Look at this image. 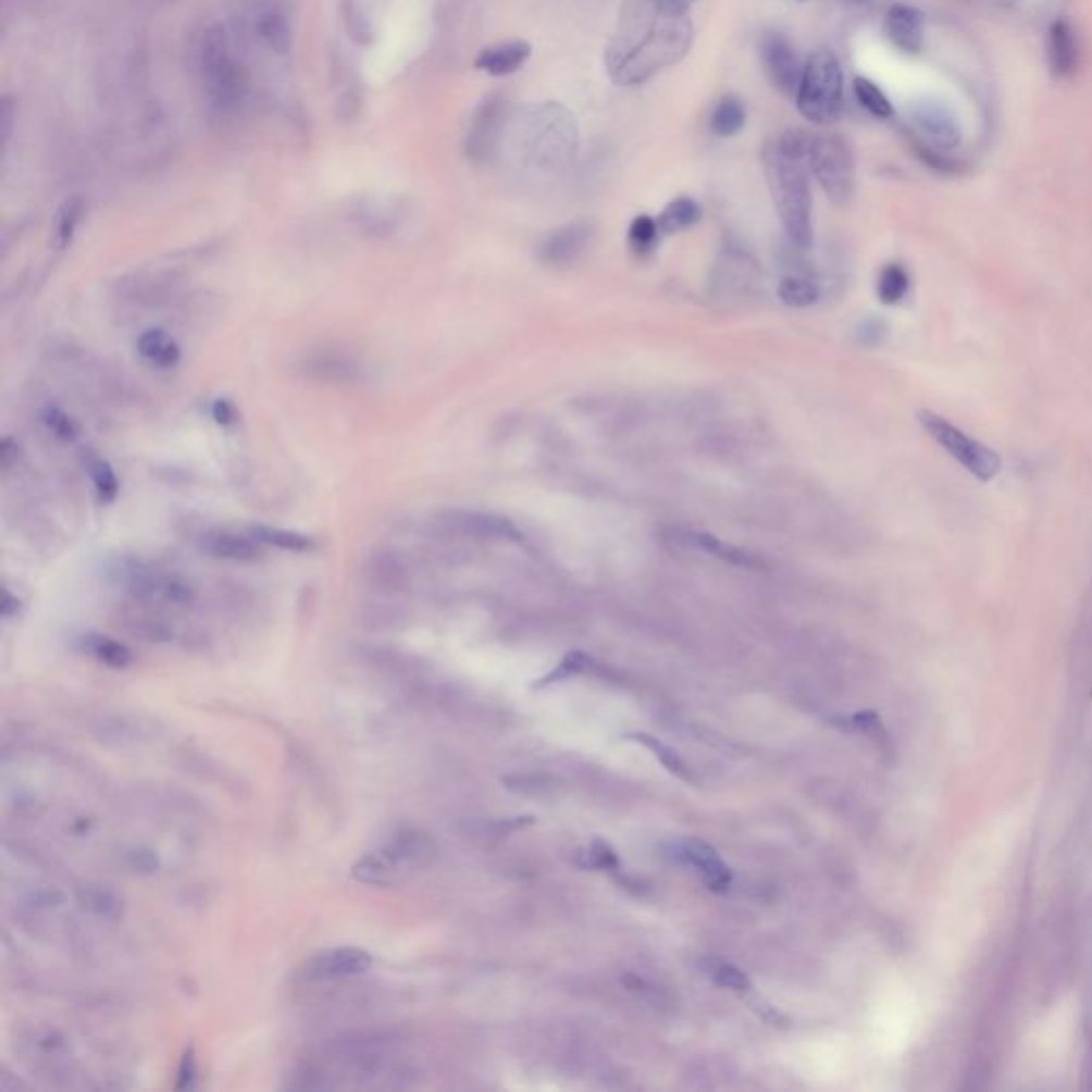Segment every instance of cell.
Listing matches in <instances>:
<instances>
[{
	"instance_id": "1",
	"label": "cell",
	"mask_w": 1092,
	"mask_h": 1092,
	"mask_svg": "<svg viewBox=\"0 0 1092 1092\" xmlns=\"http://www.w3.org/2000/svg\"><path fill=\"white\" fill-rule=\"evenodd\" d=\"M694 44L690 7L679 0H623L604 50V66L621 88L643 86L679 64Z\"/></svg>"
},
{
	"instance_id": "2",
	"label": "cell",
	"mask_w": 1092,
	"mask_h": 1092,
	"mask_svg": "<svg viewBox=\"0 0 1092 1092\" xmlns=\"http://www.w3.org/2000/svg\"><path fill=\"white\" fill-rule=\"evenodd\" d=\"M809 135L787 131L766 141L762 152L766 184L785 231L787 241L798 250L814 244V197L809 184L807 148Z\"/></svg>"
},
{
	"instance_id": "3",
	"label": "cell",
	"mask_w": 1092,
	"mask_h": 1092,
	"mask_svg": "<svg viewBox=\"0 0 1092 1092\" xmlns=\"http://www.w3.org/2000/svg\"><path fill=\"white\" fill-rule=\"evenodd\" d=\"M796 108L803 117L818 126L834 124L843 108V71L830 50H818L807 58L796 90Z\"/></svg>"
},
{
	"instance_id": "4",
	"label": "cell",
	"mask_w": 1092,
	"mask_h": 1092,
	"mask_svg": "<svg viewBox=\"0 0 1092 1092\" xmlns=\"http://www.w3.org/2000/svg\"><path fill=\"white\" fill-rule=\"evenodd\" d=\"M519 141L536 164L568 163L579 146L574 115L559 103L530 108V115L521 122Z\"/></svg>"
},
{
	"instance_id": "5",
	"label": "cell",
	"mask_w": 1092,
	"mask_h": 1092,
	"mask_svg": "<svg viewBox=\"0 0 1092 1092\" xmlns=\"http://www.w3.org/2000/svg\"><path fill=\"white\" fill-rule=\"evenodd\" d=\"M918 423L936 446H941L956 463H960L980 483H992L998 476L1003 459L994 448L965 434L960 427L952 425L947 419L930 410L918 412Z\"/></svg>"
},
{
	"instance_id": "6",
	"label": "cell",
	"mask_w": 1092,
	"mask_h": 1092,
	"mask_svg": "<svg viewBox=\"0 0 1092 1092\" xmlns=\"http://www.w3.org/2000/svg\"><path fill=\"white\" fill-rule=\"evenodd\" d=\"M807 163L823 195L834 206H845L856 186V161L849 144L834 133L811 135Z\"/></svg>"
},
{
	"instance_id": "7",
	"label": "cell",
	"mask_w": 1092,
	"mask_h": 1092,
	"mask_svg": "<svg viewBox=\"0 0 1092 1092\" xmlns=\"http://www.w3.org/2000/svg\"><path fill=\"white\" fill-rule=\"evenodd\" d=\"M442 532L463 541L523 543V532L506 517L479 510H446L437 517Z\"/></svg>"
},
{
	"instance_id": "8",
	"label": "cell",
	"mask_w": 1092,
	"mask_h": 1092,
	"mask_svg": "<svg viewBox=\"0 0 1092 1092\" xmlns=\"http://www.w3.org/2000/svg\"><path fill=\"white\" fill-rule=\"evenodd\" d=\"M760 58L774 90H779L783 97L794 99L805 64H801L790 39L783 33L768 30L760 39Z\"/></svg>"
},
{
	"instance_id": "9",
	"label": "cell",
	"mask_w": 1092,
	"mask_h": 1092,
	"mask_svg": "<svg viewBox=\"0 0 1092 1092\" xmlns=\"http://www.w3.org/2000/svg\"><path fill=\"white\" fill-rule=\"evenodd\" d=\"M909 117L920 133V141L936 152L956 150L963 141L954 113L936 99H918L909 106Z\"/></svg>"
},
{
	"instance_id": "10",
	"label": "cell",
	"mask_w": 1092,
	"mask_h": 1092,
	"mask_svg": "<svg viewBox=\"0 0 1092 1092\" xmlns=\"http://www.w3.org/2000/svg\"><path fill=\"white\" fill-rule=\"evenodd\" d=\"M594 224L579 220L550 231L538 246V259L546 268L574 265L594 241Z\"/></svg>"
},
{
	"instance_id": "11",
	"label": "cell",
	"mask_w": 1092,
	"mask_h": 1092,
	"mask_svg": "<svg viewBox=\"0 0 1092 1092\" xmlns=\"http://www.w3.org/2000/svg\"><path fill=\"white\" fill-rule=\"evenodd\" d=\"M372 967V954L361 947H331L314 954L306 963V978L312 982H333L357 978Z\"/></svg>"
},
{
	"instance_id": "12",
	"label": "cell",
	"mask_w": 1092,
	"mask_h": 1092,
	"mask_svg": "<svg viewBox=\"0 0 1092 1092\" xmlns=\"http://www.w3.org/2000/svg\"><path fill=\"white\" fill-rule=\"evenodd\" d=\"M668 856L677 863H683V865H690L694 869H698V873L703 874L707 888L717 892V894H723L728 892L730 883H732V871L721 863V858L717 856V852L707 845L705 841H698V839H687V841H677V843H670V852Z\"/></svg>"
},
{
	"instance_id": "13",
	"label": "cell",
	"mask_w": 1092,
	"mask_h": 1092,
	"mask_svg": "<svg viewBox=\"0 0 1092 1092\" xmlns=\"http://www.w3.org/2000/svg\"><path fill=\"white\" fill-rule=\"evenodd\" d=\"M363 579L379 594L397 596L410 585V568L399 550L376 548L363 561Z\"/></svg>"
},
{
	"instance_id": "14",
	"label": "cell",
	"mask_w": 1092,
	"mask_h": 1092,
	"mask_svg": "<svg viewBox=\"0 0 1092 1092\" xmlns=\"http://www.w3.org/2000/svg\"><path fill=\"white\" fill-rule=\"evenodd\" d=\"M414 869L408 860L386 841L381 849L365 854L352 867V877L365 885L390 888L410 877Z\"/></svg>"
},
{
	"instance_id": "15",
	"label": "cell",
	"mask_w": 1092,
	"mask_h": 1092,
	"mask_svg": "<svg viewBox=\"0 0 1092 1092\" xmlns=\"http://www.w3.org/2000/svg\"><path fill=\"white\" fill-rule=\"evenodd\" d=\"M670 541L677 543V545L685 546V548H694V550H703L705 555H710L723 563H730V566H736V568H745V570H762L765 568V559L747 548H741V546L730 545V543H723L721 538L712 536V534H705V532H690V530H672L670 532Z\"/></svg>"
},
{
	"instance_id": "16",
	"label": "cell",
	"mask_w": 1092,
	"mask_h": 1092,
	"mask_svg": "<svg viewBox=\"0 0 1092 1092\" xmlns=\"http://www.w3.org/2000/svg\"><path fill=\"white\" fill-rule=\"evenodd\" d=\"M299 370L306 379L328 384H357L365 379V368L346 352H314L308 355Z\"/></svg>"
},
{
	"instance_id": "17",
	"label": "cell",
	"mask_w": 1092,
	"mask_h": 1092,
	"mask_svg": "<svg viewBox=\"0 0 1092 1092\" xmlns=\"http://www.w3.org/2000/svg\"><path fill=\"white\" fill-rule=\"evenodd\" d=\"M508 120V103L501 97H492L485 101V106L479 110L472 131H470V141L468 150L474 159H489L495 148L501 141L504 128Z\"/></svg>"
},
{
	"instance_id": "18",
	"label": "cell",
	"mask_w": 1092,
	"mask_h": 1092,
	"mask_svg": "<svg viewBox=\"0 0 1092 1092\" xmlns=\"http://www.w3.org/2000/svg\"><path fill=\"white\" fill-rule=\"evenodd\" d=\"M197 548L212 559L235 561V563H252L263 557V545L257 538L231 530L203 532L197 538Z\"/></svg>"
},
{
	"instance_id": "19",
	"label": "cell",
	"mask_w": 1092,
	"mask_h": 1092,
	"mask_svg": "<svg viewBox=\"0 0 1092 1092\" xmlns=\"http://www.w3.org/2000/svg\"><path fill=\"white\" fill-rule=\"evenodd\" d=\"M885 33L896 50L920 54L925 48V13L911 4H892L885 15Z\"/></svg>"
},
{
	"instance_id": "20",
	"label": "cell",
	"mask_w": 1092,
	"mask_h": 1092,
	"mask_svg": "<svg viewBox=\"0 0 1092 1092\" xmlns=\"http://www.w3.org/2000/svg\"><path fill=\"white\" fill-rule=\"evenodd\" d=\"M1047 58H1050V69L1056 77L1067 79L1076 73L1078 41H1076V33L1067 20H1056L1052 24L1050 37H1047Z\"/></svg>"
},
{
	"instance_id": "21",
	"label": "cell",
	"mask_w": 1092,
	"mask_h": 1092,
	"mask_svg": "<svg viewBox=\"0 0 1092 1092\" xmlns=\"http://www.w3.org/2000/svg\"><path fill=\"white\" fill-rule=\"evenodd\" d=\"M532 55V46L528 41H504L485 48L479 58L476 66L493 77H506L517 73Z\"/></svg>"
},
{
	"instance_id": "22",
	"label": "cell",
	"mask_w": 1092,
	"mask_h": 1092,
	"mask_svg": "<svg viewBox=\"0 0 1092 1092\" xmlns=\"http://www.w3.org/2000/svg\"><path fill=\"white\" fill-rule=\"evenodd\" d=\"M173 286L171 277L150 275V273H133L115 284L117 299L131 303H157L161 301L169 288Z\"/></svg>"
},
{
	"instance_id": "23",
	"label": "cell",
	"mask_w": 1092,
	"mask_h": 1092,
	"mask_svg": "<svg viewBox=\"0 0 1092 1092\" xmlns=\"http://www.w3.org/2000/svg\"><path fill=\"white\" fill-rule=\"evenodd\" d=\"M137 352L161 370H173L182 361V348L163 328H148L137 337Z\"/></svg>"
},
{
	"instance_id": "24",
	"label": "cell",
	"mask_w": 1092,
	"mask_h": 1092,
	"mask_svg": "<svg viewBox=\"0 0 1092 1092\" xmlns=\"http://www.w3.org/2000/svg\"><path fill=\"white\" fill-rule=\"evenodd\" d=\"M747 108L739 97H721L709 115L710 133L715 137H734L745 128Z\"/></svg>"
},
{
	"instance_id": "25",
	"label": "cell",
	"mask_w": 1092,
	"mask_h": 1092,
	"mask_svg": "<svg viewBox=\"0 0 1092 1092\" xmlns=\"http://www.w3.org/2000/svg\"><path fill=\"white\" fill-rule=\"evenodd\" d=\"M250 536L257 538L263 546H273L277 550L286 553H314L319 548L317 538L295 532V530H282L272 525H252Z\"/></svg>"
},
{
	"instance_id": "26",
	"label": "cell",
	"mask_w": 1092,
	"mask_h": 1092,
	"mask_svg": "<svg viewBox=\"0 0 1092 1092\" xmlns=\"http://www.w3.org/2000/svg\"><path fill=\"white\" fill-rule=\"evenodd\" d=\"M700 219H703V208L690 197H679L663 208V212L657 219V224H659L661 235H674V233H683V231L696 226Z\"/></svg>"
},
{
	"instance_id": "27",
	"label": "cell",
	"mask_w": 1092,
	"mask_h": 1092,
	"mask_svg": "<svg viewBox=\"0 0 1092 1092\" xmlns=\"http://www.w3.org/2000/svg\"><path fill=\"white\" fill-rule=\"evenodd\" d=\"M777 295L787 308L801 310V308L814 306L818 301L821 290H819L818 282H814L809 275L790 273V275L781 277V282L777 286Z\"/></svg>"
},
{
	"instance_id": "28",
	"label": "cell",
	"mask_w": 1092,
	"mask_h": 1092,
	"mask_svg": "<svg viewBox=\"0 0 1092 1092\" xmlns=\"http://www.w3.org/2000/svg\"><path fill=\"white\" fill-rule=\"evenodd\" d=\"M911 290V275L901 263H888L877 277V297L883 306H898Z\"/></svg>"
},
{
	"instance_id": "29",
	"label": "cell",
	"mask_w": 1092,
	"mask_h": 1092,
	"mask_svg": "<svg viewBox=\"0 0 1092 1092\" xmlns=\"http://www.w3.org/2000/svg\"><path fill=\"white\" fill-rule=\"evenodd\" d=\"M625 739L634 741V743H638L643 747H647L656 756L657 760L666 766L674 777H679L683 781H694V774H692L690 766L681 760V756L672 747H668L666 743H661L656 736L645 734V732H630V734H625Z\"/></svg>"
},
{
	"instance_id": "30",
	"label": "cell",
	"mask_w": 1092,
	"mask_h": 1092,
	"mask_svg": "<svg viewBox=\"0 0 1092 1092\" xmlns=\"http://www.w3.org/2000/svg\"><path fill=\"white\" fill-rule=\"evenodd\" d=\"M84 647L88 654H92L110 668H126L133 661V654L128 652V647L101 634H88L84 638Z\"/></svg>"
},
{
	"instance_id": "31",
	"label": "cell",
	"mask_w": 1092,
	"mask_h": 1092,
	"mask_svg": "<svg viewBox=\"0 0 1092 1092\" xmlns=\"http://www.w3.org/2000/svg\"><path fill=\"white\" fill-rule=\"evenodd\" d=\"M77 898L84 909H88L90 914H95L99 918L115 920L122 916V901L106 888H84L77 894Z\"/></svg>"
},
{
	"instance_id": "32",
	"label": "cell",
	"mask_w": 1092,
	"mask_h": 1092,
	"mask_svg": "<svg viewBox=\"0 0 1092 1092\" xmlns=\"http://www.w3.org/2000/svg\"><path fill=\"white\" fill-rule=\"evenodd\" d=\"M659 224H657L656 219L652 216H636L632 220L630 228H628V244L632 248L634 255L638 257H647L652 255L657 248V241H659Z\"/></svg>"
},
{
	"instance_id": "33",
	"label": "cell",
	"mask_w": 1092,
	"mask_h": 1092,
	"mask_svg": "<svg viewBox=\"0 0 1092 1092\" xmlns=\"http://www.w3.org/2000/svg\"><path fill=\"white\" fill-rule=\"evenodd\" d=\"M854 92L858 103L879 120H888L894 115V108L890 99L879 90V86L867 77H856L854 79Z\"/></svg>"
},
{
	"instance_id": "34",
	"label": "cell",
	"mask_w": 1092,
	"mask_h": 1092,
	"mask_svg": "<svg viewBox=\"0 0 1092 1092\" xmlns=\"http://www.w3.org/2000/svg\"><path fill=\"white\" fill-rule=\"evenodd\" d=\"M84 214V206L79 199H69L55 219L54 248L55 250H66L75 237V231L79 226V220Z\"/></svg>"
},
{
	"instance_id": "35",
	"label": "cell",
	"mask_w": 1092,
	"mask_h": 1092,
	"mask_svg": "<svg viewBox=\"0 0 1092 1092\" xmlns=\"http://www.w3.org/2000/svg\"><path fill=\"white\" fill-rule=\"evenodd\" d=\"M39 421L60 442H73L79 436L77 421L69 412H64L62 408L52 406V404H48L39 410Z\"/></svg>"
},
{
	"instance_id": "36",
	"label": "cell",
	"mask_w": 1092,
	"mask_h": 1092,
	"mask_svg": "<svg viewBox=\"0 0 1092 1092\" xmlns=\"http://www.w3.org/2000/svg\"><path fill=\"white\" fill-rule=\"evenodd\" d=\"M88 472H90L99 501H103V504L115 501V497L120 493V483H117V476H115L110 463L106 459H92L88 466Z\"/></svg>"
},
{
	"instance_id": "37",
	"label": "cell",
	"mask_w": 1092,
	"mask_h": 1092,
	"mask_svg": "<svg viewBox=\"0 0 1092 1092\" xmlns=\"http://www.w3.org/2000/svg\"><path fill=\"white\" fill-rule=\"evenodd\" d=\"M587 663H590V657L581 654V652H572V654L563 657L541 681H536L534 690H545V687L553 685V683H561V681H566L570 677H576L579 672H583L587 668Z\"/></svg>"
},
{
	"instance_id": "38",
	"label": "cell",
	"mask_w": 1092,
	"mask_h": 1092,
	"mask_svg": "<svg viewBox=\"0 0 1092 1092\" xmlns=\"http://www.w3.org/2000/svg\"><path fill=\"white\" fill-rule=\"evenodd\" d=\"M576 863L585 869H596V871H617L619 869L617 854L604 841H594L587 849L579 852Z\"/></svg>"
},
{
	"instance_id": "39",
	"label": "cell",
	"mask_w": 1092,
	"mask_h": 1092,
	"mask_svg": "<svg viewBox=\"0 0 1092 1092\" xmlns=\"http://www.w3.org/2000/svg\"><path fill=\"white\" fill-rule=\"evenodd\" d=\"M195 587L184 581L177 574H166L161 572V583H159V600L175 604V606H188L195 601Z\"/></svg>"
},
{
	"instance_id": "40",
	"label": "cell",
	"mask_w": 1092,
	"mask_h": 1092,
	"mask_svg": "<svg viewBox=\"0 0 1092 1092\" xmlns=\"http://www.w3.org/2000/svg\"><path fill=\"white\" fill-rule=\"evenodd\" d=\"M709 976L710 980L721 988H728L734 992H749L752 990V980L747 978V973H743L734 965L715 963L709 969Z\"/></svg>"
},
{
	"instance_id": "41",
	"label": "cell",
	"mask_w": 1092,
	"mask_h": 1092,
	"mask_svg": "<svg viewBox=\"0 0 1092 1092\" xmlns=\"http://www.w3.org/2000/svg\"><path fill=\"white\" fill-rule=\"evenodd\" d=\"M534 823V818L532 816H523V818H512V819H497V821H492V823H483L479 826L476 830H481V836H489V839H504L525 826Z\"/></svg>"
},
{
	"instance_id": "42",
	"label": "cell",
	"mask_w": 1092,
	"mask_h": 1092,
	"mask_svg": "<svg viewBox=\"0 0 1092 1092\" xmlns=\"http://www.w3.org/2000/svg\"><path fill=\"white\" fill-rule=\"evenodd\" d=\"M195 1080H197V1060H195V1050H186L182 1063H179V1069H177V1082H175V1089L177 1091H186V1089H195Z\"/></svg>"
},
{
	"instance_id": "43",
	"label": "cell",
	"mask_w": 1092,
	"mask_h": 1092,
	"mask_svg": "<svg viewBox=\"0 0 1092 1092\" xmlns=\"http://www.w3.org/2000/svg\"><path fill=\"white\" fill-rule=\"evenodd\" d=\"M20 457H22V450H20V444L13 439V437H4L2 444H0V463L2 468L9 472L13 470L17 463H20Z\"/></svg>"
},
{
	"instance_id": "44",
	"label": "cell",
	"mask_w": 1092,
	"mask_h": 1092,
	"mask_svg": "<svg viewBox=\"0 0 1092 1092\" xmlns=\"http://www.w3.org/2000/svg\"><path fill=\"white\" fill-rule=\"evenodd\" d=\"M212 419L222 425V427H228L237 421V412H235V406L228 401V399H216L212 404Z\"/></svg>"
},
{
	"instance_id": "45",
	"label": "cell",
	"mask_w": 1092,
	"mask_h": 1092,
	"mask_svg": "<svg viewBox=\"0 0 1092 1092\" xmlns=\"http://www.w3.org/2000/svg\"><path fill=\"white\" fill-rule=\"evenodd\" d=\"M133 863H135V867H137L139 871H154V869L159 867L157 858H154L150 852H139V854H135V856H133Z\"/></svg>"
},
{
	"instance_id": "46",
	"label": "cell",
	"mask_w": 1092,
	"mask_h": 1092,
	"mask_svg": "<svg viewBox=\"0 0 1092 1092\" xmlns=\"http://www.w3.org/2000/svg\"><path fill=\"white\" fill-rule=\"evenodd\" d=\"M0 610H2V617H4V619H11V617H13V615H17V610H20V600H17L11 592H7V590H4V598H2V608H0Z\"/></svg>"
},
{
	"instance_id": "47",
	"label": "cell",
	"mask_w": 1092,
	"mask_h": 1092,
	"mask_svg": "<svg viewBox=\"0 0 1092 1092\" xmlns=\"http://www.w3.org/2000/svg\"><path fill=\"white\" fill-rule=\"evenodd\" d=\"M679 2H681V4H685V7H690V4H692V2H696V0H679Z\"/></svg>"
},
{
	"instance_id": "48",
	"label": "cell",
	"mask_w": 1092,
	"mask_h": 1092,
	"mask_svg": "<svg viewBox=\"0 0 1092 1092\" xmlns=\"http://www.w3.org/2000/svg\"><path fill=\"white\" fill-rule=\"evenodd\" d=\"M856 2H865V0H856Z\"/></svg>"
}]
</instances>
